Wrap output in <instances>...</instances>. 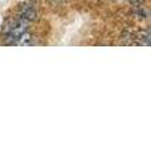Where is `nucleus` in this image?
<instances>
[{
	"label": "nucleus",
	"instance_id": "obj_1",
	"mask_svg": "<svg viewBox=\"0 0 151 159\" xmlns=\"http://www.w3.org/2000/svg\"><path fill=\"white\" fill-rule=\"evenodd\" d=\"M28 25H29V21L19 17V16L15 20L8 21L6 25H4V29H3L4 34H6V44L13 45L15 41H16L23 33H25L28 31Z\"/></svg>",
	"mask_w": 151,
	"mask_h": 159
},
{
	"label": "nucleus",
	"instance_id": "obj_2",
	"mask_svg": "<svg viewBox=\"0 0 151 159\" xmlns=\"http://www.w3.org/2000/svg\"><path fill=\"white\" fill-rule=\"evenodd\" d=\"M19 17H21L27 21H33L37 19V4L36 2H25L24 4L20 6L19 11Z\"/></svg>",
	"mask_w": 151,
	"mask_h": 159
},
{
	"label": "nucleus",
	"instance_id": "obj_3",
	"mask_svg": "<svg viewBox=\"0 0 151 159\" xmlns=\"http://www.w3.org/2000/svg\"><path fill=\"white\" fill-rule=\"evenodd\" d=\"M32 39H33L32 34L27 31L25 33H23L21 36L16 40V41H15L13 45H31V44H32Z\"/></svg>",
	"mask_w": 151,
	"mask_h": 159
},
{
	"label": "nucleus",
	"instance_id": "obj_4",
	"mask_svg": "<svg viewBox=\"0 0 151 159\" xmlns=\"http://www.w3.org/2000/svg\"><path fill=\"white\" fill-rule=\"evenodd\" d=\"M130 4H133V6H142L144 3V0H129Z\"/></svg>",
	"mask_w": 151,
	"mask_h": 159
},
{
	"label": "nucleus",
	"instance_id": "obj_5",
	"mask_svg": "<svg viewBox=\"0 0 151 159\" xmlns=\"http://www.w3.org/2000/svg\"><path fill=\"white\" fill-rule=\"evenodd\" d=\"M52 2H62V0H52Z\"/></svg>",
	"mask_w": 151,
	"mask_h": 159
}]
</instances>
